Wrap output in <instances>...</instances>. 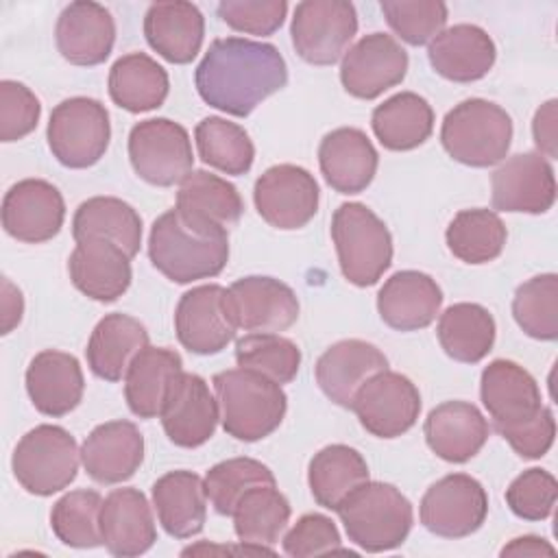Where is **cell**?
Returning a JSON list of instances; mask_svg holds the SVG:
<instances>
[{
  "instance_id": "1",
  "label": "cell",
  "mask_w": 558,
  "mask_h": 558,
  "mask_svg": "<svg viewBox=\"0 0 558 558\" xmlns=\"http://www.w3.org/2000/svg\"><path fill=\"white\" fill-rule=\"evenodd\" d=\"M196 92L209 107L246 118L288 83L277 46L244 37L214 39L194 72Z\"/></svg>"
},
{
  "instance_id": "2",
  "label": "cell",
  "mask_w": 558,
  "mask_h": 558,
  "mask_svg": "<svg viewBox=\"0 0 558 558\" xmlns=\"http://www.w3.org/2000/svg\"><path fill=\"white\" fill-rule=\"evenodd\" d=\"M148 257L174 283L211 279L229 262V233L211 220L172 207L150 227Z\"/></svg>"
},
{
  "instance_id": "3",
  "label": "cell",
  "mask_w": 558,
  "mask_h": 558,
  "mask_svg": "<svg viewBox=\"0 0 558 558\" xmlns=\"http://www.w3.org/2000/svg\"><path fill=\"white\" fill-rule=\"evenodd\" d=\"M216 399L222 429L242 442H257L270 436L283 421L288 397L281 384L248 368L216 373Z\"/></svg>"
},
{
  "instance_id": "4",
  "label": "cell",
  "mask_w": 558,
  "mask_h": 558,
  "mask_svg": "<svg viewBox=\"0 0 558 558\" xmlns=\"http://www.w3.org/2000/svg\"><path fill=\"white\" fill-rule=\"evenodd\" d=\"M336 512L349 541L371 554L403 545L414 523L410 499L397 486L371 480L357 486Z\"/></svg>"
},
{
  "instance_id": "5",
  "label": "cell",
  "mask_w": 558,
  "mask_h": 558,
  "mask_svg": "<svg viewBox=\"0 0 558 558\" xmlns=\"http://www.w3.org/2000/svg\"><path fill=\"white\" fill-rule=\"evenodd\" d=\"M447 155L471 168H488L506 159L512 144V118L484 98H466L447 111L440 126Z\"/></svg>"
},
{
  "instance_id": "6",
  "label": "cell",
  "mask_w": 558,
  "mask_h": 558,
  "mask_svg": "<svg viewBox=\"0 0 558 558\" xmlns=\"http://www.w3.org/2000/svg\"><path fill=\"white\" fill-rule=\"evenodd\" d=\"M331 240L344 279L357 288L375 286L392 264V235L364 203H342L333 211Z\"/></svg>"
},
{
  "instance_id": "7",
  "label": "cell",
  "mask_w": 558,
  "mask_h": 558,
  "mask_svg": "<svg viewBox=\"0 0 558 558\" xmlns=\"http://www.w3.org/2000/svg\"><path fill=\"white\" fill-rule=\"evenodd\" d=\"M81 449L74 436L61 425H37L15 445L11 469L17 484L37 497L68 488L78 473Z\"/></svg>"
},
{
  "instance_id": "8",
  "label": "cell",
  "mask_w": 558,
  "mask_h": 558,
  "mask_svg": "<svg viewBox=\"0 0 558 558\" xmlns=\"http://www.w3.org/2000/svg\"><path fill=\"white\" fill-rule=\"evenodd\" d=\"M52 157L72 170L98 163L111 140V122L107 107L89 96H72L61 100L52 111L46 129Z\"/></svg>"
},
{
  "instance_id": "9",
  "label": "cell",
  "mask_w": 558,
  "mask_h": 558,
  "mask_svg": "<svg viewBox=\"0 0 558 558\" xmlns=\"http://www.w3.org/2000/svg\"><path fill=\"white\" fill-rule=\"evenodd\" d=\"M129 159L142 181L170 187L192 172V140L185 126L174 120H142L129 133Z\"/></svg>"
},
{
  "instance_id": "10",
  "label": "cell",
  "mask_w": 558,
  "mask_h": 558,
  "mask_svg": "<svg viewBox=\"0 0 558 558\" xmlns=\"http://www.w3.org/2000/svg\"><path fill=\"white\" fill-rule=\"evenodd\" d=\"M357 33V11L347 0H303L294 7L290 35L296 54L312 65H333Z\"/></svg>"
},
{
  "instance_id": "11",
  "label": "cell",
  "mask_w": 558,
  "mask_h": 558,
  "mask_svg": "<svg viewBox=\"0 0 558 558\" xmlns=\"http://www.w3.org/2000/svg\"><path fill=\"white\" fill-rule=\"evenodd\" d=\"M238 329L227 288L205 283L181 294L174 310V331L190 353L216 355L235 340Z\"/></svg>"
},
{
  "instance_id": "12",
  "label": "cell",
  "mask_w": 558,
  "mask_h": 558,
  "mask_svg": "<svg viewBox=\"0 0 558 558\" xmlns=\"http://www.w3.org/2000/svg\"><path fill=\"white\" fill-rule=\"evenodd\" d=\"M486 514V488L466 473H449L434 482L418 506L423 527L440 538L471 536L482 527Z\"/></svg>"
},
{
  "instance_id": "13",
  "label": "cell",
  "mask_w": 558,
  "mask_h": 558,
  "mask_svg": "<svg viewBox=\"0 0 558 558\" xmlns=\"http://www.w3.org/2000/svg\"><path fill=\"white\" fill-rule=\"evenodd\" d=\"M320 190L314 174L294 163L264 170L253 187V203L264 222L281 231L305 227L318 211Z\"/></svg>"
},
{
  "instance_id": "14",
  "label": "cell",
  "mask_w": 558,
  "mask_h": 558,
  "mask_svg": "<svg viewBox=\"0 0 558 558\" xmlns=\"http://www.w3.org/2000/svg\"><path fill=\"white\" fill-rule=\"evenodd\" d=\"M351 410L371 436L388 440L414 427L421 414V392L410 377L386 368L355 392Z\"/></svg>"
},
{
  "instance_id": "15",
  "label": "cell",
  "mask_w": 558,
  "mask_h": 558,
  "mask_svg": "<svg viewBox=\"0 0 558 558\" xmlns=\"http://www.w3.org/2000/svg\"><path fill=\"white\" fill-rule=\"evenodd\" d=\"M408 52L388 33H368L340 61V83L347 94L373 100L399 85L408 74Z\"/></svg>"
},
{
  "instance_id": "16",
  "label": "cell",
  "mask_w": 558,
  "mask_h": 558,
  "mask_svg": "<svg viewBox=\"0 0 558 558\" xmlns=\"http://www.w3.org/2000/svg\"><path fill=\"white\" fill-rule=\"evenodd\" d=\"M490 196L497 211L545 214L556 201L554 168L536 150L517 153L493 172Z\"/></svg>"
},
{
  "instance_id": "17",
  "label": "cell",
  "mask_w": 558,
  "mask_h": 558,
  "mask_svg": "<svg viewBox=\"0 0 558 558\" xmlns=\"http://www.w3.org/2000/svg\"><path fill=\"white\" fill-rule=\"evenodd\" d=\"M159 418L172 445L194 449L214 436L220 405L201 375L181 371L170 386Z\"/></svg>"
},
{
  "instance_id": "18",
  "label": "cell",
  "mask_w": 558,
  "mask_h": 558,
  "mask_svg": "<svg viewBox=\"0 0 558 558\" xmlns=\"http://www.w3.org/2000/svg\"><path fill=\"white\" fill-rule=\"evenodd\" d=\"M65 220V201L57 185L44 179H22L2 198V227L17 242L52 240Z\"/></svg>"
},
{
  "instance_id": "19",
  "label": "cell",
  "mask_w": 558,
  "mask_h": 558,
  "mask_svg": "<svg viewBox=\"0 0 558 558\" xmlns=\"http://www.w3.org/2000/svg\"><path fill=\"white\" fill-rule=\"evenodd\" d=\"M480 397L497 434L521 427L543 408L536 379L512 360H493L484 366Z\"/></svg>"
},
{
  "instance_id": "20",
  "label": "cell",
  "mask_w": 558,
  "mask_h": 558,
  "mask_svg": "<svg viewBox=\"0 0 558 558\" xmlns=\"http://www.w3.org/2000/svg\"><path fill=\"white\" fill-rule=\"evenodd\" d=\"M227 290L235 323L248 333H281L299 318L296 292L275 277L248 275Z\"/></svg>"
},
{
  "instance_id": "21",
  "label": "cell",
  "mask_w": 558,
  "mask_h": 558,
  "mask_svg": "<svg viewBox=\"0 0 558 558\" xmlns=\"http://www.w3.org/2000/svg\"><path fill=\"white\" fill-rule=\"evenodd\" d=\"M74 288L92 301L113 303L131 286V257L107 238H81L68 259Z\"/></svg>"
},
{
  "instance_id": "22",
  "label": "cell",
  "mask_w": 558,
  "mask_h": 558,
  "mask_svg": "<svg viewBox=\"0 0 558 558\" xmlns=\"http://www.w3.org/2000/svg\"><path fill=\"white\" fill-rule=\"evenodd\" d=\"M144 462V436L131 421L96 425L81 445V464L98 484H122Z\"/></svg>"
},
{
  "instance_id": "23",
  "label": "cell",
  "mask_w": 558,
  "mask_h": 558,
  "mask_svg": "<svg viewBox=\"0 0 558 558\" xmlns=\"http://www.w3.org/2000/svg\"><path fill=\"white\" fill-rule=\"evenodd\" d=\"M54 41L68 63L81 68L100 65L116 44L113 15L92 0L70 2L57 17Z\"/></svg>"
},
{
  "instance_id": "24",
  "label": "cell",
  "mask_w": 558,
  "mask_h": 558,
  "mask_svg": "<svg viewBox=\"0 0 558 558\" xmlns=\"http://www.w3.org/2000/svg\"><path fill=\"white\" fill-rule=\"evenodd\" d=\"M388 368V357L371 342L347 338L331 344L314 366L325 397L340 408H351L355 392L377 373Z\"/></svg>"
},
{
  "instance_id": "25",
  "label": "cell",
  "mask_w": 558,
  "mask_h": 558,
  "mask_svg": "<svg viewBox=\"0 0 558 558\" xmlns=\"http://www.w3.org/2000/svg\"><path fill=\"white\" fill-rule=\"evenodd\" d=\"M318 166L329 187L340 194H360L373 183L379 155L362 129L340 126L320 140Z\"/></svg>"
},
{
  "instance_id": "26",
  "label": "cell",
  "mask_w": 558,
  "mask_h": 558,
  "mask_svg": "<svg viewBox=\"0 0 558 558\" xmlns=\"http://www.w3.org/2000/svg\"><path fill=\"white\" fill-rule=\"evenodd\" d=\"M102 545L109 554L133 558L157 541V527L146 495L137 488H113L100 508Z\"/></svg>"
},
{
  "instance_id": "27",
  "label": "cell",
  "mask_w": 558,
  "mask_h": 558,
  "mask_svg": "<svg viewBox=\"0 0 558 558\" xmlns=\"http://www.w3.org/2000/svg\"><path fill=\"white\" fill-rule=\"evenodd\" d=\"M440 286L421 270H399L390 275L377 292V312L381 320L397 331L429 327L440 314Z\"/></svg>"
},
{
  "instance_id": "28",
  "label": "cell",
  "mask_w": 558,
  "mask_h": 558,
  "mask_svg": "<svg viewBox=\"0 0 558 558\" xmlns=\"http://www.w3.org/2000/svg\"><path fill=\"white\" fill-rule=\"evenodd\" d=\"M427 59L436 74L453 83L484 78L497 59L493 37L477 24L442 28L427 46Z\"/></svg>"
},
{
  "instance_id": "29",
  "label": "cell",
  "mask_w": 558,
  "mask_h": 558,
  "mask_svg": "<svg viewBox=\"0 0 558 558\" xmlns=\"http://www.w3.org/2000/svg\"><path fill=\"white\" fill-rule=\"evenodd\" d=\"M26 392L37 412L52 418L70 414L85 392L78 360L57 349L39 351L26 368Z\"/></svg>"
},
{
  "instance_id": "30",
  "label": "cell",
  "mask_w": 558,
  "mask_h": 558,
  "mask_svg": "<svg viewBox=\"0 0 558 558\" xmlns=\"http://www.w3.org/2000/svg\"><path fill=\"white\" fill-rule=\"evenodd\" d=\"M423 434L427 447L440 460L462 464L482 451L490 427L477 405L469 401H445L427 414Z\"/></svg>"
},
{
  "instance_id": "31",
  "label": "cell",
  "mask_w": 558,
  "mask_h": 558,
  "mask_svg": "<svg viewBox=\"0 0 558 558\" xmlns=\"http://www.w3.org/2000/svg\"><path fill=\"white\" fill-rule=\"evenodd\" d=\"M144 37L159 57L185 65L201 52L205 17L192 2H155L144 15Z\"/></svg>"
},
{
  "instance_id": "32",
  "label": "cell",
  "mask_w": 558,
  "mask_h": 558,
  "mask_svg": "<svg viewBox=\"0 0 558 558\" xmlns=\"http://www.w3.org/2000/svg\"><path fill=\"white\" fill-rule=\"evenodd\" d=\"M146 347L148 331L137 318L122 312L105 314L87 340V366L105 381H120L135 355Z\"/></svg>"
},
{
  "instance_id": "33",
  "label": "cell",
  "mask_w": 558,
  "mask_h": 558,
  "mask_svg": "<svg viewBox=\"0 0 558 558\" xmlns=\"http://www.w3.org/2000/svg\"><path fill=\"white\" fill-rule=\"evenodd\" d=\"M153 508L161 527L174 538L196 536L207 519L203 477L194 471H170L153 484Z\"/></svg>"
},
{
  "instance_id": "34",
  "label": "cell",
  "mask_w": 558,
  "mask_h": 558,
  "mask_svg": "<svg viewBox=\"0 0 558 558\" xmlns=\"http://www.w3.org/2000/svg\"><path fill=\"white\" fill-rule=\"evenodd\" d=\"M183 371V360L174 349L146 347L131 362L124 375V399L140 418L159 416L172 381Z\"/></svg>"
},
{
  "instance_id": "35",
  "label": "cell",
  "mask_w": 558,
  "mask_h": 558,
  "mask_svg": "<svg viewBox=\"0 0 558 558\" xmlns=\"http://www.w3.org/2000/svg\"><path fill=\"white\" fill-rule=\"evenodd\" d=\"M371 126L384 148L414 150L434 131V109L416 92H399L373 109Z\"/></svg>"
},
{
  "instance_id": "36",
  "label": "cell",
  "mask_w": 558,
  "mask_h": 558,
  "mask_svg": "<svg viewBox=\"0 0 558 558\" xmlns=\"http://www.w3.org/2000/svg\"><path fill=\"white\" fill-rule=\"evenodd\" d=\"M109 96L129 111L144 113L163 105L170 92L168 72L146 52H129L109 70Z\"/></svg>"
},
{
  "instance_id": "37",
  "label": "cell",
  "mask_w": 558,
  "mask_h": 558,
  "mask_svg": "<svg viewBox=\"0 0 558 558\" xmlns=\"http://www.w3.org/2000/svg\"><path fill=\"white\" fill-rule=\"evenodd\" d=\"M364 482H368V464L364 456L349 445H327L310 460L307 484L312 497L327 510H338Z\"/></svg>"
},
{
  "instance_id": "38",
  "label": "cell",
  "mask_w": 558,
  "mask_h": 558,
  "mask_svg": "<svg viewBox=\"0 0 558 558\" xmlns=\"http://www.w3.org/2000/svg\"><path fill=\"white\" fill-rule=\"evenodd\" d=\"M495 318L480 303L449 305L436 325V336L442 351L462 364L482 362L495 344Z\"/></svg>"
},
{
  "instance_id": "39",
  "label": "cell",
  "mask_w": 558,
  "mask_h": 558,
  "mask_svg": "<svg viewBox=\"0 0 558 558\" xmlns=\"http://www.w3.org/2000/svg\"><path fill=\"white\" fill-rule=\"evenodd\" d=\"M72 235L81 238H107L122 246L133 259L142 246V218L122 198L92 196L83 201L72 218Z\"/></svg>"
},
{
  "instance_id": "40",
  "label": "cell",
  "mask_w": 558,
  "mask_h": 558,
  "mask_svg": "<svg viewBox=\"0 0 558 558\" xmlns=\"http://www.w3.org/2000/svg\"><path fill=\"white\" fill-rule=\"evenodd\" d=\"M290 501L277 484H259L248 488L235 510L233 530L240 543L272 549L290 521Z\"/></svg>"
},
{
  "instance_id": "41",
  "label": "cell",
  "mask_w": 558,
  "mask_h": 558,
  "mask_svg": "<svg viewBox=\"0 0 558 558\" xmlns=\"http://www.w3.org/2000/svg\"><path fill=\"white\" fill-rule=\"evenodd\" d=\"M506 240L508 231L504 220L497 211L486 207L460 209L445 231V242L451 255L473 266L497 259Z\"/></svg>"
},
{
  "instance_id": "42",
  "label": "cell",
  "mask_w": 558,
  "mask_h": 558,
  "mask_svg": "<svg viewBox=\"0 0 558 558\" xmlns=\"http://www.w3.org/2000/svg\"><path fill=\"white\" fill-rule=\"evenodd\" d=\"M174 207L211 220L225 229L238 225L244 211V203L235 185L207 170H192L179 183Z\"/></svg>"
},
{
  "instance_id": "43",
  "label": "cell",
  "mask_w": 558,
  "mask_h": 558,
  "mask_svg": "<svg viewBox=\"0 0 558 558\" xmlns=\"http://www.w3.org/2000/svg\"><path fill=\"white\" fill-rule=\"evenodd\" d=\"M196 150L203 163L225 174H246L255 159V146L248 133L227 118L209 116L203 118L194 129Z\"/></svg>"
},
{
  "instance_id": "44",
  "label": "cell",
  "mask_w": 558,
  "mask_h": 558,
  "mask_svg": "<svg viewBox=\"0 0 558 558\" xmlns=\"http://www.w3.org/2000/svg\"><path fill=\"white\" fill-rule=\"evenodd\" d=\"M100 508L102 497L98 490L78 488L65 493L52 504L50 527L54 536L76 549H92L102 545L100 532Z\"/></svg>"
},
{
  "instance_id": "45",
  "label": "cell",
  "mask_w": 558,
  "mask_h": 558,
  "mask_svg": "<svg viewBox=\"0 0 558 558\" xmlns=\"http://www.w3.org/2000/svg\"><path fill=\"white\" fill-rule=\"evenodd\" d=\"M512 316L525 336L554 342L558 338V275L545 272L523 281L512 299Z\"/></svg>"
},
{
  "instance_id": "46",
  "label": "cell",
  "mask_w": 558,
  "mask_h": 558,
  "mask_svg": "<svg viewBox=\"0 0 558 558\" xmlns=\"http://www.w3.org/2000/svg\"><path fill=\"white\" fill-rule=\"evenodd\" d=\"M203 484L211 508L222 517H231L240 497L248 488L259 484H277V480L275 473L255 458H229L214 464Z\"/></svg>"
},
{
  "instance_id": "47",
  "label": "cell",
  "mask_w": 558,
  "mask_h": 558,
  "mask_svg": "<svg viewBox=\"0 0 558 558\" xmlns=\"http://www.w3.org/2000/svg\"><path fill=\"white\" fill-rule=\"evenodd\" d=\"M235 362L283 386L301 368V349L281 333H246L235 342Z\"/></svg>"
},
{
  "instance_id": "48",
  "label": "cell",
  "mask_w": 558,
  "mask_h": 558,
  "mask_svg": "<svg viewBox=\"0 0 558 558\" xmlns=\"http://www.w3.org/2000/svg\"><path fill=\"white\" fill-rule=\"evenodd\" d=\"M388 26L410 46L429 44L447 24L449 11L438 0H381Z\"/></svg>"
},
{
  "instance_id": "49",
  "label": "cell",
  "mask_w": 558,
  "mask_h": 558,
  "mask_svg": "<svg viewBox=\"0 0 558 558\" xmlns=\"http://www.w3.org/2000/svg\"><path fill=\"white\" fill-rule=\"evenodd\" d=\"M558 482L556 477L538 466L519 473L506 488L508 508L525 521H545L556 506Z\"/></svg>"
},
{
  "instance_id": "50",
  "label": "cell",
  "mask_w": 558,
  "mask_h": 558,
  "mask_svg": "<svg viewBox=\"0 0 558 558\" xmlns=\"http://www.w3.org/2000/svg\"><path fill=\"white\" fill-rule=\"evenodd\" d=\"M218 17L233 31L246 35H272L288 15L286 0H222Z\"/></svg>"
},
{
  "instance_id": "51",
  "label": "cell",
  "mask_w": 558,
  "mask_h": 558,
  "mask_svg": "<svg viewBox=\"0 0 558 558\" xmlns=\"http://www.w3.org/2000/svg\"><path fill=\"white\" fill-rule=\"evenodd\" d=\"M41 116L39 98L17 81L0 83V140L17 142L35 131Z\"/></svg>"
},
{
  "instance_id": "52",
  "label": "cell",
  "mask_w": 558,
  "mask_h": 558,
  "mask_svg": "<svg viewBox=\"0 0 558 558\" xmlns=\"http://www.w3.org/2000/svg\"><path fill=\"white\" fill-rule=\"evenodd\" d=\"M340 532L336 523L318 512H310L296 519V523L286 532L281 545L292 558L323 556L331 551H344L340 545Z\"/></svg>"
},
{
  "instance_id": "53",
  "label": "cell",
  "mask_w": 558,
  "mask_h": 558,
  "mask_svg": "<svg viewBox=\"0 0 558 558\" xmlns=\"http://www.w3.org/2000/svg\"><path fill=\"white\" fill-rule=\"evenodd\" d=\"M504 440H508V445L514 449V453H519L525 460H538L543 458L556 438V418L551 414V410L547 405L541 408V412L523 423L521 427L508 429L504 434H499Z\"/></svg>"
},
{
  "instance_id": "54",
  "label": "cell",
  "mask_w": 558,
  "mask_h": 558,
  "mask_svg": "<svg viewBox=\"0 0 558 558\" xmlns=\"http://www.w3.org/2000/svg\"><path fill=\"white\" fill-rule=\"evenodd\" d=\"M558 100L551 98L547 102H543L536 113H534V120H532V137H534V144H536V153H541L545 159H554L558 155Z\"/></svg>"
},
{
  "instance_id": "55",
  "label": "cell",
  "mask_w": 558,
  "mask_h": 558,
  "mask_svg": "<svg viewBox=\"0 0 558 558\" xmlns=\"http://www.w3.org/2000/svg\"><path fill=\"white\" fill-rule=\"evenodd\" d=\"M24 314V299L20 288H15L7 277L2 279V333H11L20 325Z\"/></svg>"
},
{
  "instance_id": "56",
  "label": "cell",
  "mask_w": 558,
  "mask_h": 558,
  "mask_svg": "<svg viewBox=\"0 0 558 558\" xmlns=\"http://www.w3.org/2000/svg\"><path fill=\"white\" fill-rule=\"evenodd\" d=\"M556 549L545 538L525 534L519 538H512L504 549L501 556H554Z\"/></svg>"
}]
</instances>
